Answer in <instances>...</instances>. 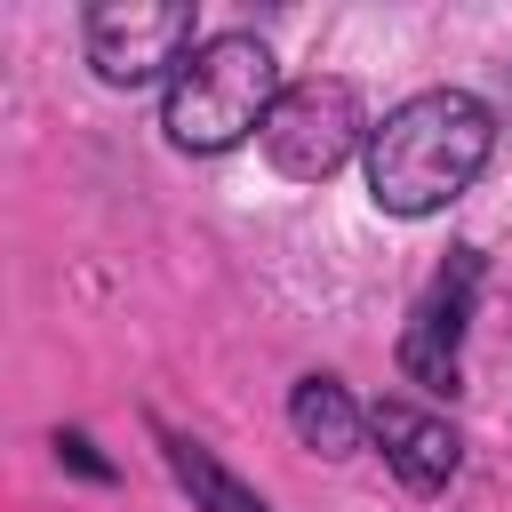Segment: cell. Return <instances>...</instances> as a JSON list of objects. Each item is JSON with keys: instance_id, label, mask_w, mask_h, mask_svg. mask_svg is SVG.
Wrapping results in <instances>:
<instances>
[{"instance_id": "obj_1", "label": "cell", "mask_w": 512, "mask_h": 512, "mask_svg": "<svg viewBox=\"0 0 512 512\" xmlns=\"http://www.w3.org/2000/svg\"><path fill=\"white\" fill-rule=\"evenodd\" d=\"M488 152H496L488 104L464 88H424L392 104L384 128H368V192L392 216H432L488 168Z\"/></svg>"}, {"instance_id": "obj_2", "label": "cell", "mask_w": 512, "mask_h": 512, "mask_svg": "<svg viewBox=\"0 0 512 512\" xmlns=\"http://www.w3.org/2000/svg\"><path fill=\"white\" fill-rule=\"evenodd\" d=\"M280 96V64L256 32H208L192 40V56L168 72V96H160V128L176 152H232L240 136L264 128Z\"/></svg>"}, {"instance_id": "obj_3", "label": "cell", "mask_w": 512, "mask_h": 512, "mask_svg": "<svg viewBox=\"0 0 512 512\" xmlns=\"http://www.w3.org/2000/svg\"><path fill=\"white\" fill-rule=\"evenodd\" d=\"M360 96H352V80H328V72H312V80H288L280 96H272V112H264V160L280 168V176H296V184H320V176H336L344 160H352V144H360Z\"/></svg>"}, {"instance_id": "obj_4", "label": "cell", "mask_w": 512, "mask_h": 512, "mask_svg": "<svg viewBox=\"0 0 512 512\" xmlns=\"http://www.w3.org/2000/svg\"><path fill=\"white\" fill-rule=\"evenodd\" d=\"M80 32H88L96 80H112V88L168 80L192 56V8L184 0H104V8H88Z\"/></svg>"}, {"instance_id": "obj_5", "label": "cell", "mask_w": 512, "mask_h": 512, "mask_svg": "<svg viewBox=\"0 0 512 512\" xmlns=\"http://www.w3.org/2000/svg\"><path fill=\"white\" fill-rule=\"evenodd\" d=\"M472 288H480V248H448L440 280L424 288L408 336H400V368L424 384V392H456V344H464V312H472Z\"/></svg>"}, {"instance_id": "obj_6", "label": "cell", "mask_w": 512, "mask_h": 512, "mask_svg": "<svg viewBox=\"0 0 512 512\" xmlns=\"http://www.w3.org/2000/svg\"><path fill=\"white\" fill-rule=\"evenodd\" d=\"M368 432H376L384 464L400 472V488H416V496H440V488L456 480V464H464V440H456L448 416H432V408L376 400V408H368Z\"/></svg>"}, {"instance_id": "obj_7", "label": "cell", "mask_w": 512, "mask_h": 512, "mask_svg": "<svg viewBox=\"0 0 512 512\" xmlns=\"http://www.w3.org/2000/svg\"><path fill=\"white\" fill-rule=\"evenodd\" d=\"M288 424H296V440L320 448V456H352V448H360V408L344 400L336 376H296V384H288Z\"/></svg>"}, {"instance_id": "obj_8", "label": "cell", "mask_w": 512, "mask_h": 512, "mask_svg": "<svg viewBox=\"0 0 512 512\" xmlns=\"http://www.w3.org/2000/svg\"><path fill=\"white\" fill-rule=\"evenodd\" d=\"M160 456H168L176 488H184L200 512H272V504H264L256 488H240V480H232V472H224L200 440H184V432H168V424H160Z\"/></svg>"}]
</instances>
